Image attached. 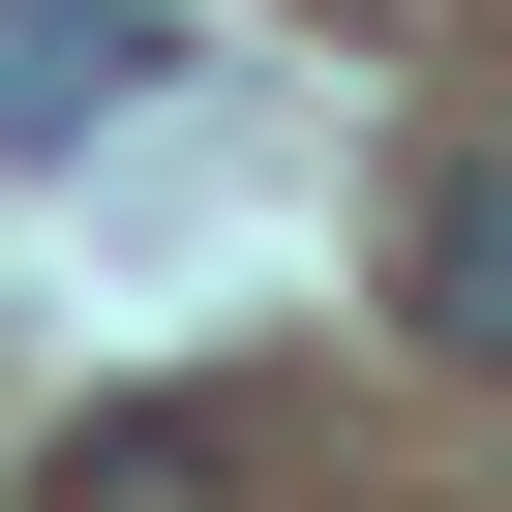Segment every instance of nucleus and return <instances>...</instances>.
I'll use <instances>...</instances> for the list:
<instances>
[{"label": "nucleus", "instance_id": "obj_1", "mask_svg": "<svg viewBox=\"0 0 512 512\" xmlns=\"http://www.w3.org/2000/svg\"><path fill=\"white\" fill-rule=\"evenodd\" d=\"M181 91V0H0V181H91Z\"/></svg>", "mask_w": 512, "mask_h": 512}, {"label": "nucleus", "instance_id": "obj_2", "mask_svg": "<svg viewBox=\"0 0 512 512\" xmlns=\"http://www.w3.org/2000/svg\"><path fill=\"white\" fill-rule=\"evenodd\" d=\"M392 332L512 392V151H422V211H392Z\"/></svg>", "mask_w": 512, "mask_h": 512}, {"label": "nucleus", "instance_id": "obj_3", "mask_svg": "<svg viewBox=\"0 0 512 512\" xmlns=\"http://www.w3.org/2000/svg\"><path fill=\"white\" fill-rule=\"evenodd\" d=\"M211 482H241V422H91L61 452V512H211Z\"/></svg>", "mask_w": 512, "mask_h": 512}]
</instances>
